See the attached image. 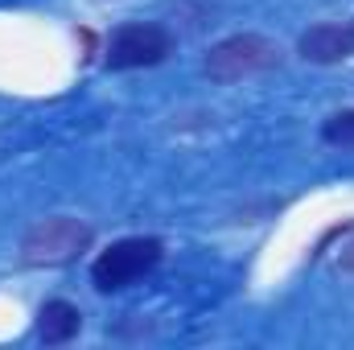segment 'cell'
<instances>
[{
    "label": "cell",
    "mask_w": 354,
    "mask_h": 350,
    "mask_svg": "<svg viewBox=\"0 0 354 350\" xmlns=\"http://www.w3.org/2000/svg\"><path fill=\"white\" fill-rule=\"evenodd\" d=\"M280 66V46L264 33H231L223 42L210 46L202 71L214 83H239V79H256Z\"/></svg>",
    "instance_id": "cell-1"
},
{
    "label": "cell",
    "mask_w": 354,
    "mask_h": 350,
    "mask_svg": "<svg viewBox=\"0 0 354 350\" xmlns=\"http://www.w3.org/2000/svg\"><path fill=\"white\" fill-rule=\"evenodd\" d=\"M165 256V243L157 235H128L115 239L107 252H99V260L91 264V280L99 293H120L128 284H136L140 276H149Z\"/></svg>",
    "instance_id": "cell-2"
},
{
    "label": "cell",
    "mask_w": 354,
    "mask_h": 350,
    "mask_svg": "<svg viewBox=\"0 0 354 350\" xmlns=\"http://www.w3.org/2000/svg\"><path fill=\"white\" fill-rule=\"evenodd\" d=\"M95 231L83 219L71 214H50L41 223H33L21 239V264L29 268H54V264H71L79 252H87Z\"/></svg>",
    "instance_id": "cell-3"
},
{
    "label": "cell",
    "mask_w": 354,
    "mask_h": 350,
    "mask_svg": "<svg viewBox=\"0 0 354 350\" xmlns=\"http://www.w3.org/2000/svg\"><path fill=\"white\" fill-rule=\"evenodd\" d=\"M174 54V33L165 25L153 21H132L120 25L107 42V71H140V66H157Z\"/></svg>",
    "instance_id": "cell-4"
},
{
    "label": "cell",
    "mask_w": 354,
    "mask_h": 350,
    "mask_svg": "<svg viewBox=\"0 0 354 350\" xmlns=\"http://www.w3.org/2000/svg\"><path fill=\"white\" fill-rule=\"evenodd\" d=\"M297 54L313 66H334L354 58V21H322L309 25L297 42Z\"/></svg>",
    "instance_id": "cell-5"
},
{
    "label": "cell",
    "mask_w": 354,
    "mask_h": 350,
    "mask_svg": "<svg viewBox=\"0 0 354 350\" xmlns=\"http://www.w3.org/2000/svg\"><path fill=\"white\" fill-rule=\"evenodd\" d=\"M79 330H83L79 305H71V301H46L37 309V338L46 347H62V342L79 338Z\"/></svg>",
    "instance_id": "cell-6"
},
{
    "label": "cell",
    "mask_w": 354,
    "mask_h": 350,
    "mask_svg": "<svg viewBox=\"0 0 354 350\" xmlns=\"http://www.w3.org/2000/svg\"><path fill=\"white\" fill-rule=\"evenodd\" d=\"M322 140L334 145V149H354V107L334 111V116L322 124Z\"/></svg>",
    "instance_id": "cell-7"
},
{
    "label": "cell",
    "mask_w": 354,
    "mask_h": 350,
    "mask_svg": "<svg viewBox=\"0 0 354 350\" xmlns=\"http://www.w3.org/2000/svg\"><path fill=\"white\" fill-rule=\"evenodd\" d=\"M338 268H346V272H354V235H351V243L338 252Z\"/></svg>",
    "instance_id": "cell-8"
}]
</instances>
